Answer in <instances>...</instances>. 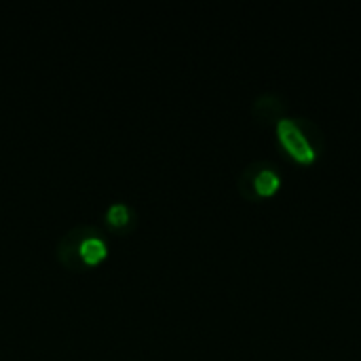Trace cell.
I'll return each instance as SVG.
<instances>
[{
    "mask_svg": "<svg viewBox=\"0 0 361 361\" xmlns=\"http://www.w3.org/2000/svg\"><path fill=\"white\" fill-rule=\"evenodd\" d=\"M277 135H279V142L281 146L298 161V163H313L317 152L315 148L309 144L307 135L302 133V129L298 127L296 121L292 118H281L277 123Z\"/></svg>",
    "mask_w": 361,
    "mask_h": 361,
    "instance_id": "obj_1",
    "label": "cell"
},
{
    "mask_svg": "<svg viewBox=\"0 0 361 361\" xmlns=\"http://www.w3.org/2000/svg\"><path fill=\"white\" fill-rule=\"evenodd\" d=\"M256 190L262 195V197H271L273 192H277L279 190V186H281V178H279V173L277 171H273V169H262L258 176H256Z\"/></svg>",
    "mask_w": 361,
    "mask_h": 361,
    "instance_id": "obj_2",
    "label": "cell"
},
{
    "mask_svg": "<svg viewBox=\"0 0 361 361\" xmlns=\"http://www.w3.org/2000/svg\"><path fill=\"white\" fill-rule=\"evenodd\" d=\"M108 220L112 222V224H125L127 222V207L125 205H121V203H116V205H112L110 209H108Z\"/></svg>",
    "mask_w": 361,
    "mask_h": 361,
    "instance_id": "obj_4",
    "label": "cell"
},
{
    "mask_svg": "<svg viewBox=\"0 0 361 361\" xmlns=\"http://www.w3.org/2000/svg\"><path fill=\"white\" fill-rule=\"evenodd\" d=\"M80 256H82V260L95 264V262H99V260L106 256V243H104L102 239L91 237V239L82 241V245H80Z\"/></svg>",
    "mask_w": 361,
    "mask_h": 361,
    "instance_id": "obj_3",
    "label": "cell"
}]
</instances>
